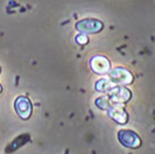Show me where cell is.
I'll use <instances>...</instances> for the list:
<instances>
[{
	"instance_id": "10",
	"label": "cell",
	"mask_w": 155,
	"mask_h": 154,
	"mask_svg": "<svg viewBox=\"0 0 155 154\" xmlns=\"http://www.w3.org/2000/svg\"><path fill=\"white\" fill-rule=\"evenodd\" d=\"M76 42H77L78 45H81V46H84V45H86L89 42V38L86 36L85 34L81 33V34H78L77 36H76Z\"/></svg>"
},
{
	"instance_id": "11",
	"label": "cell",
	"mask_w": 155,
	"mask_h": 154,
	"mask_svg": "<svg viewBox=\"0 0 155 154\" xmlns=\"http://www.w3.org/2000/svg\"><path fill=\"white\" fill-rule=\"evenodd\" d=\"M1 91H2V86H1V84H0V93H1Z\"/></svg>"
},
{
	"instance_id": "2",
	"label": "cell",
	"mask_w": 155,
	"mask_h": 154,
	"mask_svg": "<svg viewBox=\"0 0 155 154\" xmlns=\"http://www.w3.org/2000/svg\"><path fill=\"white\" fill-rule=\"evenodd\" d=\"M109 99L111 102V104H116V105H124L128 100L131 99L132 93L131 91L125 88V86H118L113 88L112 90H110L107 92Z\"/></svg>"
},
{
	"instance_id": "1",
	"label": "cell",
	"mask_w": 155,
	"mask_h": 154,
	"mask_svg": "<svg viewBox=\"0 0 155 154\" xmlns=\"http://www.w3.org/2000/svg\"><path fill=\"white\" fill-rule=\"evenodd\" d=\"M104 28V25L101 20L94 18H86L76 23V29L83 34H94L99 33Z\"/></svg>"
},
{
	"instance_id": "12",
	"label": "cell",
	"mask_w": 155,
	"mask_h": 154,
	"mask_svg": "<svg viewBox=\"0 0 155 154\" xmlns=\"http://www.w3.org/2000/svg\"><path fill=\"white\" fill-rule=\"evenodd\" d=\"M0 74H1V67H0Z\"/></svg>"
},
{
	"instance_id": "7",
	"label": "cell",
	"mask_w": 155,
	"mask_h": 154,
	"mask_svg": "<svg viewBox=\"0 0 155 154\" xmlns=\"http://www.w3.org/2000/svg\"><path fill=\"white\" fill-rule=\"evenodd\" d=\"M106 111H107V115H109L110 118L112 120H114L117 124L124 125V124L128 122V115H127L126 110L123 106H120V105L112 104Z\"/></svg>"
},
{
	"instance_id": "6",
	"label": "cell",
	"mask_w": 155,
	"mask_h": 154,
	"mask_svg": "<svg viewBox=\"0 0 155 154\" xmlns=\"http://www.w3.org/2000/svg\"><path fill=\"white\" fill-rule=\"evenodd\" d=\"M90 67L93 72L99 75H106L111 71V62L105 56L96 55L90 60Z\"/></svg>"
},
{
	"instance_id": "9",
	"label": "cell",
	"mask_w": 155,
	"mask_h": 154,
	"mask_svg": "<svg viewBox=\"0 0 155 154\" xmlns=\"http://www.w3.org/2000/svg\"><path fill=\"white\" fill-rule=\"evenodd\" d=\"M111 105L112 104H111V102L109 99V96H101V97L96 99V106L99 108L101 110H105L106 111Z\"/></svg>"
},
{
	"instance_id": "3",
	"label": "cell",
	"mask_w": 155,
	"mask_h": 154,
	"mask_svg": "<svg viewBox=\"0 0 155 154\" xmlns=\"http://www.w3.org/2000/svg\"><path fill=\"white\" fill-rule=\"evenodd\" d=\"M118 140L123 146L127 148H139L141 146V139L135 133L131 130H120L118 132Z\"/></svg>"
},
{
	"instance_id": "5",
	"label": "cell",
	"mask_w": 155,
	"mask_h": 154,
	"mask_svg": "<svg viewBox=\"0 0 155 154\" xmlns=\"http://www.w3.org/2000/svg\"><path fill=\"white\" fill-rule=\"evenodd\" d=\"M14 108L18 116L23 119V120H27L29 119L33 112V106H31V100L28 99L27 97L25 96H19L14 102Z\"/></svg>"
},
{
	"instance_id": "4",
	"label": "cell",
	"mask_w": 155,
	"mask_h": 154,
	"mask_svg": "<svg viewBox=\"0 0 155 154\" xmlns=\"http://www.w3.org/2000/svg\"><path fill=\"white\" fill-rule=\"evenodd\" d=\"M110 74V79H112L117 85H128L132 84L134 81V76L130 70L117 67L113 70H111Z\"/></svg>"
},
{
	"instance_id": "8",
	"label": "cell",
	"mask_w": 155,
	"mask_h": 154,
	"mask_svg": "<svg viewBox=\"0 0 155 154\" xmlns=\"http://www.w3.org/2000/svg\"><path fill=\"white\" fill-rule=\"evenodd\" d=\"M117 84L112 81V79H106V78H101L99 81L96 82L94 84V89L101 93H107L110 90H112L113 88H116Z\"/></svg>"
}]
</instances>
